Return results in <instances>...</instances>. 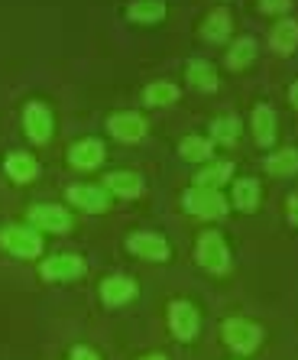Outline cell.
<instances>
[{"label": "cell", "instance_id": "cell-10", "mask_svg": "<svg viewBox=\"0 0 298 360\" xmlns=\"http://www.w3.org/2000/svg\"><path fill=\"white\" fill-rule=\"evenodd\" d=\"M127 247H130L136 257H143V260H153V263H162L169 260V243L162 240L159 234H130L127 237Z\"/></svg>", "mask_w": 298, "mask_h": 360}, {"label": "cell", "instance_id": "cell-14", "mask_svg": "<svg viewBox=\"0 0 298 360\" xmlns=\"http://www.w3.org/2000/svg\"><path fill=\"white\" fill-rule=\"evenodd\" d=\"M269 46H273L279 56L295 52V46H298V23L295 20H279V23L273 26V33H269Z\"/></svg>", "mask_w": 298, "mask_h": 360}, {"label": "cell", "instance_id": "cell-9", "mask_svg": "<svg viewBox=\"0 0 298 360\" xmlns=\"http://www.w3.org/2000/svg\"><path fill=\"white\" fill-rule=\"evenodd\" d=\"M30 221L42 231H52V234H65L68 227H72V214L65 208H58V205H36L30 211Z\"/></svg>", "mask_w": 298, "mask_h": 360}, {"label": "cell", "instance_id": "cell-27", "mask_svg": "<svg viewBox=\"0 0 298 360\" xmlns=\"http://www.w3.org/2000/svg\"><path fill=\"white\" fill-rule=\"evenodd\" d=\"M211 134H214L217 143H233L237 136H240V120L237 117H221L211 124Z\"/></svg>", "mask_w": 298, "mask_h": 360}, {"label": "cell", "instance_id": "cell-20", "mask_svg": "<svg viewBox=\"0 0 298 360\" xmlns=\"http://www.w3.org/2000/svg\"><path fill=\"white\" fill-rule=\"evenodd\" d=\"M233 205L240 211H257L259 205V182L257 179H240L233 185Z\"/></svg>", "mask_w": 298, "mask_h": 360}, {"label": "cell", "instance_id": "cell-8", "mask_svg": "<svg viewBox=\"0 0 298 360\" xmlns=\"http://www.w3.org/2000/svg\"><path fill=\"white\" fill-rule=\"evenodd\" d=\"M68 201H72L74 208L88 211V214H101V211L110 208L108 192L98 188V185H72V188H68Z\"/></svg>", "mask_w": 298, "mask_h": 360}, {"label": "cell", "instance_id": "cell-16", "mask_svg": "<svg viewBox=\"0 0 298 360\" xmlns=\"http://www.w3.org/2000/svg\"><path fill=\"white\" fill-rule=\"evenodd\" d=\"M253 136H257L259 146H273V140H276V114H273V108L259 104V108L253 110Z\"/></svg>", "mask_w": 298, "mask_h": 360}, {"label": "cell", "instance_id": "cell-11", "mask_svg": "<svg viewBox=\"0 0 298 360\" xmlns=\"http://www.w3.org/2000/svg\"><path fill=\"white\" fill-rule=\"evenodd\" d=\"M108 130L117 136V140L136 143V140H143V134H146V120H143L140 114L124 110V114H114V117L108 120Z\"/></svg>", "mask_w": 298, "mask_h": 360}, {"label": "cell", "instance_id": "cell-1", "mask_svg": "<svg viewBox=\"0 0 298 360\" xmlns=\"http://www.w3.org/2000/svg\"><path fill=\"white\" fill-rule=\"evenodd\" d=\"M0 243L7 247V253L13 257H39L42 253V237L36 227H23V224H10L0 231Z\"/></svg>", "mask_w": 298, "mask_h": 360}, {"label": "cell", "instance_id": "cell-23", "mask_svg": "<svg viewBox=\"0 0 298 360\" xmlns=\"http://www.w3.org/2000/svg\"><path fill=\"white\" fill-rule=\"evenodd\" d=\"M253 59H257V42L250 39V36L237 39V42L231 46V52H227V65H231L233 72H240V68H247Z\"/></svg>", "mask_w": 298, "mask_h": 360}, {"label": "cell", "instance_id": "cell-24", "mask_svg": "<svg viewBox=\"0 0 298 360\" xmlns=\"http://www.w3.org/2000/svg\"><path fill=\"white\" fill-rule=\"evenodd\" d=\"M231 172H233L231 162H214V166L201 169L198 176H195V182H198V188H217V185H224L231 179Z\"/></svg>", "mask_w": 298, "mask_h": 360}, {"label": "cell", "instance_id": "cell-32", "mask_svg": "<svg viewBox=\"0 0 298 360\" xmlns=\"http://www.w3.org/2000/svg\"><path fill=\"white\" fill-rule=\"evenodd\" d=\"M143 360H166L162 354H149V357H143Z\"/></svg>", "mask_w": 298, "mask_h": 360}, {"label": "cell", "instance_id": "cell-22", "mask_svg": "<svg viewBox=\"0 0 298 360\" xmlns=\"http://www.w3.org/2000/svg\"><path fill=\"white\" fill-rule=\"evenodd\" d=\"M266 172L269 176H295L298 172V150H279L266 160Z\"/></svg>", "mask_w": 298, "mask_h": 360}, {"label": "cell", "instance_id": "cell-21", "mask_svg": "<svg viewBox=\"0 0 298 360\" xmlns=\"http://www.w3.org/2000/svg\"><path fill=\"white\" fill-rule=\"evenodd\" d=\"M36 172H39V166H36V160L26 156V153H13L7 160V176L13 179V182H30V179H36Z\"/></svg>", "mask_w": 298, "mask_h": 360}, {"label": "cell", "instance_id": "cell-13", "mask_svg": "<svg viewBox=\"0 0 298 360\" xmlns=\"http://www.w3.org/2000/svg\"><path fill=\"white\" fill-rule=\"evenodd\" d=\"M133 295H136V283L127 276H110L101 283V299H104V305H124Z\"/></svg>", "mask_w": 298, "mask_h": 360}, {"label": "cell", "instance_id": "cell-2", "mask_svg": "<svg viewBox=\"0 0 298 360\" xmlns=\"http://www.w3.org/2000/svg\"><path fill=\"white\" fill-rule=\"evenodd\" d=\"M224 341L231 344V351L237 354H253L259 347V341H263V328L243 319H231L224 321Z\"/></svg>", "mask_w": 298, "mask_h": 360}, {"label": "cell", "instance_id": "cell-30", "mask_svg": "<svg viewBox=\"0 0 298 360\" xmlns=\"http://www.w3.org/2000/svg\"><path fill=\"white\" fill-rule=\"evenodd\" d=\"M289 221L298 227V195H292L289 198Z\"/></svg>", "mask_w": 298, "mask_h": 360}, {"label": "cell", "instance_id": "cell-31", "mask_svg": "<svg viewBox=\"0 0 298 360\" xmlns=\"http://www.w3.org/2000/svg\"><path fill=\"white\" fill-rule=\"evenodd\" d=\"M289 98H292V108L298 110V82H295V84H292V88H289Z\"/></svg>", "mask_w": 298, "mask_h": 360}, {"label": "cell", "instance_id": "cell-4", "mask_svg": "<svg viewBox=\"0 0 298 360\" xmlns=\"http://www.w3.org/2000/svg\"><path fill=\"white\" fill-rule=\"evenodd\" d=\"M185 208L191 211V214H198V218H224L227 214V201L221 198V192L217 188H191V192H185Z\"/></svg>", "mask_w": 298, "mask_h": 360}, {"label": "cell", "instance_id": "cell-26", "mask_svg": "<svg viewBox=\"0 0 298 360\" xmlns=\"http://www.w3.org/2000/svg\"><path fill=\"white\" fill-rule=\"evenodd\" d=\"M179 98V88H175L172 82H156L146 88V104H153V108H162V104H172V101Z\"/></svg>", "mask_w": 298, "mask_h": 360}, {"label": "cell", "instance_id": "cell-3", "mask_svg": "<svg viewBox=\"0 0 298 360\" xmlns=\"http://www.w3.org/2000/svg\"><path fill=\"white\" fill-rule=\"evenodd\" d=\"M198 263L207 273H224V269L231 266V253H227V243H224L221 234H214V231H205V234H201Z\"/></svg>", "mask_w": 298, "mask_h": 360}, {"label": "cell", "instance_id": "cell-15", "mask_svg": "<svg viewBox=\"0 0 298 360\" xmlns=\"http://www.w3.org/2000/svg\"><path fill=\"white\" fill-rule=\"evenodd\" d=\"M104 188H110L120 198H136V195H143V179L136 172H110L104 179Z\"/></svg>", "mask_w": 298, "mask_h": 360}, {"label": "cell", "instance_id": "cell-19", "mask_svg": "<svg viewBox=\"0 0 298 360\" xmlns=\"http://www.w3.org/2000/svg\"><path fill=\"white\" fill-rule=\"evenodd\" d=\"M185 75H188V84L201 88V91H214L217 88V75H214V65L205 59H191L188 68H185Z\"/></svg>", "mask_w": 298, "mask_h": 360}, {"label": "cell", "instance_id": "cell-6", "mask_svg": "<svg viewBox=\"0 0 298 360\" xmlns=\"http://www.w3.org/2000/svg\"><path fill=\"white\" fill-rule=\"evenodd\" d=\"M23 127H26V136L33 143H46L52 136V114L46 104L33 101V104H26L23 108Z\"/></svg>", "mask_w": 298, "mask_h": 360}, {"label": "cell", "instance_id": "cell-17", "mask_svg": "<svg viewBox=\"0 0 298 360\" xmlns=\"http://www.w3.org/2000/svg\"><path fill=\"white\" fill-rule=\"evenodd\" d=\"M127 17L133 23H159V20L166 17V4L162 0H133L130 7H127Z\"/></svg>", "mask_w": 298, "mask_h": 360}, {"label": "cell", "instance_id": "cell-12", "mask_svg": "<svg viewBox=\"0 0 298 360\" xmlns=\"http://www.w3.org/2000/svg\"><path fill=\"white\" fill-rule=\"evenodd\" d=\"M68 162L74 169H98L104 162V143L101 140H78L68 150Z\"/></svg>", "mask_w": 298, "mask_h": 360}, {"label": "cell", "instance_id": "cell-18", "mask_svg": "<svg viewBox=\"0 0 298 360\" xmlns=\"http://www.w3.org/2000/svg\"><path fill=\"white\" fill-rule=\"evenodd\" d=\"M201 36H205L207 42H224L227 36H231V13L227 10H211L205 20V26H201Z\"/></svg>", "mask_w": 298, "mask_h": 360}, {"label": "cell", "instance_id": "cell-5", "mask_svg": "<svg viewBox=\"0 0 298 360\" xmlns=\"http://www.w3.org/2000/svg\"><path fill=\"white\" fill-rule=\"evenodd\" d=\"M169 325H172L179 341H195V338H198V328H201V319H198V311H195L191 302L179 299L169 305Z\"/></svg>", "mask_w": 298, "mask_h": 360}, {"label": "cell", "instance_id": "cell-25", "mask_svg": "<svg viewBox=\"0 0 298 360\" xmlns=\"http://www.w3.org/2000/svg\"><path fill=\"white\" fill-rule=\"evenodd\" d=\"M179 153L191 162H205V160H211V140H205V136H185Z\"/></svg>", "mask_w": 298, "mask_h": 360}, {"label": "cell", "instance_id": "cell-7", "mask_svg": "<svg viewBox=\"0 0 298 360\" xmlns=\"http://www.w3.org/2000/svg\"><path fill=\"white\" fill-rule=\"evenodd\" d=\"M82 273H84V260L72 257V253H58V257L42 263V276L49 283H68V279H78Z\"/></svg>", "mask_w": 298, "mask_h": 360}, {"label": "cell", "instance_id": "cell-29", "mask_svg": "<svg viewBox=\"0 0 298 360\" xmlns=\"http://www.w3.org/2000/svg\"><path fill=\"white\" fill-rule=\"evenodd\" d=\"M72 360H98V354H94L91 347H82V344H78L72 351Z\"/></svg>", "mask_w": 298, "mask_h": 360}, {"label": "cell", "instance_id": "cell-28", "mask_svg": "<svg viewBox=\"0 0 298 360\" xmlns=\"http://www.w3.org/2000/svg\"><path fill=\"white\" fill-rule=\"evenodd\" d=\"M292 0H259V10L263 13H285Z\"/></svg>", "mask_w": 298, "mask_h": 360}]
</instances>
